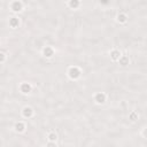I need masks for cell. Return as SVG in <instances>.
<instances>
[{
  "label": "cell",
  "instance_id": "10",
  "mask_svg": "<svg viewBox=\"0 0 147 147\" xmlns=\"http://www.w3.org/2000/svg\"><path fill=\"white\" fill-rule=\"evenodd\" d=\"M116 21L119 24H125L127 22V15L125 13H118L116 15Z\"/></svg>",
  "mask_w": 147,
  "mask_h": 147
},
{
  "label": "cell",
  "instance_id": "4",
  "mask_svg": "<svg viewBox=\"0 0 147 147\" xmlns=\"http://www.w3.org/2000/svg\"><path fill=\"white\" fill-rule=\"evenodd\" d=\"M33 115H34V110H33V108L32 107H30V106H25L23 109H22V116L24 117V118H31V117H33Z\"/></svg>",
  "mask_w": 147,
  "mask_h": 147
},
{
  "label": "cell",
  "instance_id": "2",
  "mask_svg": "<svg viewBox=\"0 0 147 147\" xmlns=\"http://www.w3.org/2000/svg\"><path fill=\"white\" fill-rule=\"evenodd\" d=\"M23 7H24V3L20 0H15V1H11L9 3V8L13 13H20L23 10Z\"/></svg>",
  "mask_w": 147,
  "mask_h": 147
},
{
  "label": "cell",
  "instance_id": "11",
  "mask_svg": "<svg viewBox=\"0 0 147 147\" xmlns=\"http://www.w3.org/2000/svg\"><path fill=\"white\" fill-rule=\"evenodd\" d=\"M80 5H82V2L79 0H70V1L67 2V6L70 9H78L80 7Z\"/></svg>",
  "mask_w": 147,
  "mask_h": 147
},
{
  "label": "cell",
  "instance_id": "14",
  "mask_svg": "<svg viewBox=\"0 0 147 147\" xmlns=\"http://www.w3.org/2000/svg\"><path fill=\"white\" fill-rule=\"evenodd\" d=\"M129 119L131 121V122H137L138 119H139V114L137 113V111H131L130 114H129Z\"/></svg>",
  "mask_w": 147,
  "mask_h": 147
},
{
  "label": "cell",
  "instance_id": "1",
  "mask_svg": "<svg viewBox=\"0 0 147 147\" xmlns=\"http://www.w3.org/2000/svg\"><path fill=\"white\" fill-rule=\"evenodd\" d=\"M67 74H68V77H69L70 79L76 80V79H78V78L80 77V75H82V70H80L78 67H76V65H71V67L68 68Z\"/></svg>",
  "mask_w": 147,
  "mask_h": 147
},
{
  "label": "cell",
  "instance_id": "12",
  "mask_svg": "<svg viewBox=\"0 0 147 147\" xmlns=\"http://www.w3.org/2000/svg\"><path fill=\"white\" fill-rule=\"evenodd\" d=\"M130 63V59L127 55H121V57L118 59V64L122 67H126Z\"/></svg>",
  "mask_w": 147,
  "mask_h": 147
},
{
  "label": "cell",
  "instance_id": "16",
  "mask_svg": "<svg viewBox=\"0 0 147 147\" xmlns=\"http://www.w3.org/2000/svg\"><path fill=\"white\" fill-rule=\"evenodd\" d=\"M46 147H57V145H56V142H53V141H47Z\"/></svg>",
  "mask_w": 147,
  "mask_h": 147
},
{
  "label": "cell",
  "instance_id": "7",
  "mask_svg": "<svg viewBox=\"0 0 147 147\" xmlns=\"http://www.w3.org/2000/svg\"><path fill=\"white\" fill-rule=\"evenodd\" d=\"M14 129H15V131H16V132L22 133V132H24V131H25L26 126H25V123H24L23 121H18V122H16V123H15Z\"/></svg>",
  "mask_w": 147,
  "mask_h": 147
},
{
  "label": "cell",
  "instance_id": "8",
  "mask_svg": "<svg viewBox=\"0 0 147 147\" xmlns=\"http://www.w3.org/2000/svg\"><path fill=\"white\" fill-rule=\"evenodd\" d=\"M8 24H9L10 28L16 29V28H18V25H20V18L16 17V16H11V17H9Z\"/></svg>",
  "mask_w": 147,
  "mask_h": 147
},
{
  "label": "cell",
  "instance_id": "3",
  "mask_svg": "<svg viewBox=\"0 0 147 147\" xmlns=\"http://www.w3.org/2000/svg\"><path fill=\"white\" fill-rule=\"evenodd\" d=\"M93 100H94V102H95L96 105H103V103L107 101V95H106V93H103V92H98V93L94 94Z\"/></svg>",
  "mask_w": 147,
  "mask_h": 147
},
{
  "label": "cell",
  "instance_id": "5",
  "mask_svg": "<svg viewBox=\"0 0 147 147\" xmlns=\"http://www.w3.org/2000/svg\"><path fill=\"white\" fill-rule=\"evenodd\" d=\"M41 53H42V55H44L46 59H51V57H53L55 51H54V48H53L52 46H45V47L42 48Z\"/></svg>",
  "mask_w": 147,
  "mask_h": 147
},
{
  "label": "cell",
  "instance_id": "15",
  "mask_svg": "<svg viewBox=\"0 0 147 147\" xmlns=\"http://www.w3.org/2000/svg\"><path fill=\"white\" fill-rule=\"evenodd\" d=\"M7 59V55L3 53V52H0V63H3Z\"/></svg>",
  "mask_w": 147,
  "mask_h": 147
},
{
  "label": "cell",
  "instance_id": "13",
  "mask_svg": "<svg viewBox=\"0 0 147 147\" xmlns=\"http://www.w3.org/2000/svg\"><path fill=\"white\" fill-rule=\"evenodd\" d=\"M47 140H48V141L56 142V140H57V134H56L55 132H53V131L48 132V133H47Z\"/></svg>",
  "mask_w": 147,
  "mask_h": 147
},
{
  "label": "cell",
  "instance_id": "9",
  "mask_svg": "<svg viewBox=\"0 0 147 147\" xmlns=\"http://www.w3.org/2000/svg\"><path fill=\"white\" fill-rule=\"evenodd\" d=\"M109 55H110V59H111L113 61H118V59L121 57L122 53H121V51H119V49L114 48V49H111V51L109 52Z\"/></svg>",
  "mask_w": 147,
  "mask_h": 147
},
{
  "label": "cell",
  "instance_id": "6",
  "mask_svg": "<svg viewBox=\"0 0 147 147\" xmlns=\"http://www.w3.org/2000/svg\"><path fill=\"white\" fill-rule=\"evenodd\" d=\"M20 91H21V93H23V94H29V93L32 91V86H31L29 83L23 82V83H21V85H20Z\"/></svg>",
  "mask_w": 147,
  "mask_h": 147
}]
</instances>
